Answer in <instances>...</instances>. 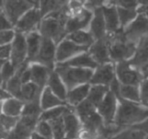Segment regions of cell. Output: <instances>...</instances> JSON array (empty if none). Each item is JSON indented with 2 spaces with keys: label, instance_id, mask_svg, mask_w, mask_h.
Returning <instances> with one entry per match:
<instances>
[{
  "label": "cell",
  "instance_id": "53",
  "mask_svg": "<svg viewBox=\"0 0 148 139\" xmlns=\"http://www.w3.org/2000/svg\"><path fill=\"white\" fill-rule=\"evenodd\" d=\"M29 139H51V138H46L45 137H43L39 134H38V133H36V132H34L31 136L29 137Z\"/></svg>",
  "mask_w": 148,
  "mask_h": 139
},
{
  "label": "cell",
  "instance_id": "4",
  "mask_svg": "<svg viewBox=\"0 0 148 139\" xmlns=\"http://www.w3.org/2000/svg\"><path fill=\"white\" fill-rule=\"evenodd\" d=\"M66 21L50 17H43L38 27V31L42 37L52 40L56 45L65 38Z\"/></svg>",
  "mask_w": 148,
  "mask_h": 139
},
{
  "label": "cell",
  "instance_id": "40",
  "mask_svg": "<svg viewBox=\"0 0 148 139\" xmlns=\"http://www.w3.org/2000/svg\"><path fill=\"white\" fill-rule=\"evenodd\" d=\"M35 132L43 137L53 139L51 126L47 121L39 120L35 126Z\"/></svg>",
  "mask_w": 148,
  "mask_h": 139
},
{
  "label": "cell",
  "instance_id": "17",
  "mask_svg": "<svg viewBox=\"0 0 148 139\" xmlns=\"http://www.w3.org/2000/svg\"><path fill=\"white\" fill-rule=\"evenodd\" d=\"M102 7L94 10V14L88 28V31L95 41L103 39L106 36L105 23Z\"/></svg>",
  "mask_w": 148,
  "mask_h": 139
},
{
  "label": "cell",
  "instance_id": "26",
  "mask_svg": "<svg viewBox=\"0 0 148 139\" xmlns=\"http://www.w3.org/2000/svg\"><path fill=\"white\" fill-rule=\"evenodd\" d=\"M46 86L60 100L66 102L68 90L59 75L54 70L50 74Z\"/></svg>",
  "mask_w": 148,
  "mask_h": 139
},
{
  "label": "cell",
  "instance_id": "25",
  "mask_svg": "<svg viewBox=\"0 0 148 139\" xmlns=\"http://www.w3.org/2000/svg\"><path fill=\"white\" fill-rule=\"evenodd\" d=\"M24 104L19 98L11 96L8 97L2 101V114L14 117H20Z\"/></svg>",
  "mask_w": 148,
  "mask_h": 139
},
{
  "label": "cell",
  "instance_id": "47",
  "mask_svg": "<svg viewBox=\"0 0 148 139\" xmlns=\"http://www.w3.org/2000/svg\"><path fill=\"white\" fill-rule=\"evenodd\" d=\"M110 2L121 5L125 9H134L135 6L137 5V2L134 1H111Z\"/></svg>",
  "mask_w": 148,
  "mask_h": 139
},
{
  "label": "cell",
  "instance_id": "1",
  "mask_svg": "<svg viewBox=\"0 0 148 139\" xmlns=\"http://www.w3.org/2000/svg\"><path fill=\"white\" fill-rule=\"evenodd\" d=\"M118 106L114 124L121 130L139 124L148 118V107L117 97Z\"/></svg>",
  "mask_w": 148,
  "mask_h": 139
},
{
  "label": "cell",
  "instance_id": "19",
  "mask_svg": "<svg viewBox=\"0 0 148 139\" xmlns=\"http://www.w3.org/2000/svg\"><path fill=\"white\" fill-rule=\"evenodd\" d=\"M31 81L43 89L47 85L50 74L53 71L36 63H29Z\"/></svg>",
  "mask_w": 148,
  "mask_h": 139
},
{
  "label": "cell",
  "instance_id": "44",
  "mask_svg": "<svg viewBox=\"0 0 148 139\" xmlns=\"http://www.w3.org/2000/svg\"><path fill=\"white\" fill-rule=\"evenodd\" d=\"M140 99L142 104L148 107V79L145 80L142 85Z\"/></svg>",
  "mask_w": 148,
  "mask_h": 139
},
{
  "label": "cell",
  "instance_id": "23",
  "mask_svg": "<svg viewBox=\"0 0 148 139\" xmlns=\"http://www.w3.org/2000/svg\"><path fill=\"white\" fill-rule=\"evenodd\" d=\"M91 85L86 83L74 87L68 91L66 103L68 105L75 108L85 100L88 94Z\"/></svg>",
  "mask_w": 148,
  "mask_h": 139
},
{
  "label": "cell",
  "instance_id": "5",
  "mask_svg": "<svg viewBox=\"0 0 148 139\" xmlns=\"http://www.w3.org/2000/svg\"><path fill=\"white\" fill-rule=\"evenodd\" d=\"M39 3V1H4L3 12L14 27L27 12Z\"/></svg>",
  "mask_w": 148,
  "mask_h": 139
},
{
  "label": "cell",
  "instance_id": "8",
  "mask_svg": "<svg viewBox=\"0 0 148 139\" xmlns=\"http://www.w3.org/2000/svg\"><path fill=\"white\" fill-rule=\"evenodd\" d=\"M56 47L57 45L52 40L43 37L39 52L32 63L40 64L54 71L56 65Z\"/></svg>",
  "mask_w": 148,
  "mask_h": 139
},
{
  "label": "cell",
  "instance_id": "21",
  "mask_svg": "<svg viewBox=\"0 0 148 139\" xmlns=\"http://www.w3.org/2000/svg\"><path fill=\"white\" fill-rule=\"evenodd\" d=\"M25 38L27 49V60L32 63L39 52L43 37L38 30H36L25 35Z\"/></svg>",
  "mask_w": 148,
  "mask_h": 139
},
{
  "label": "cell",
  "instance_id": "52",
  "mask_svg": "<svg viewBox=\"0 0 148 139\" xmlns=\"http://www.w3.org/2000/svg\"><path fill=\"white\" fill-rule=\"evenodd\" d=\"M138 12L140 13H145L148 17V5H143L139 8Z\"/></svg>",
  "mask_w": 148,
  "mask_h": 139
},
{
  "label": "cell",
  "instance_id": "2",
  "mask_svg": "<svg viewBox=\"0 0 148 139\" xmlns=\"http://www.w3.org/2000/svg\"><path fill=\"white\" fill-rule=\"evenodd\" d=\"M110 57L114 61H123L131 57L135 50V43L128 41L123 28L106 35Z\"/></svg>",
  "mask_w": 148,
  "mask_h": 139
},
{
  "label": "cell",
  "instance_id": "24",
  "mask_svg": "<svg viewBox=\"0 0 148 139\" xmlns=\"http://www.w3.org/2000/svg\"><path fill=\"white\" fill-rule=\"evenodd\" d=\"M57 64H60L69 67L80 68H87L93 70L99 66V65L92 58L88 52L82 53L64 63Z\"/></svg>",
  "mask_w": 148,
  "mask_h": 139
},
{
  "label": "cell",
  "instance_id": "61",
  "mask_svg": "<svg viewBox=\"0 0 148 139\" xmlns=\"http://www.w3.org/2000/svg\"><path fill=\"white\" fill-rule=\"evenodd\" d=\"M145 139H148V136H146V138Z\"/></svg>",
  "mask_w": 148,
  "mask_h": 139
},
{
  "label": "cell",
  "instance_id": "28",
  "mask_svg": "<svg viewBox=\"0 0 148 139\" xmlns=\"http://www.w3.org/2000/svg\"><path fill=\"white\" fill-rule=\"evenodd\" d=\"M43 89H40L32 82L22 85L19 99L24 103L40 100Z\"/></svg>",
  "mask_w": 148,
  "mask_h": 139
},
{
  "label": "cell",
  "instance_id": "15",
  "mask_svg": "<svg viewBox=\"0 0 148 139\" xmlns=\"http://www.w3.org/2000/svg\"><path fill=\"white\" fill-rule=\"evenodd\" d=\"M65 137L70 138H77L82 128V122L72 108L67 111L62 117Z\"/></svg>",
  "mask_w": 148,
  "mask_h": 139
},
{
  "label": "cell",
  "instance_id": "33",
  "mask_svg": "<svg viewBox=\"0 0 148 139\" xmlns=\"http://www.w3.org/2000/svg\"><path fill=\"white\" fill-rule=\"evenodd\" d=\"M74 111L82 122L97 111V107L87 98L74 108Z\"/></svg>",
  "mask_w": 148,
  "mask_h": 139
},
{
  "label": "cell",
  "instance_id": "20",
  "mask_svg": "<svg viewBox=\"0 0 148 139\" xmlns=\"http://www.w3.org/2000/svg\"><path fill=\"white\" fill-rule=\"evenodd\" d=\"M114 78L113 67L111 64H105L98 66L94 71L89 83L91 85H102L111 83Z\"/></svg>",
  "mask_w": 148,
  "mask_h": 139
},
{
  "label": "cell",
  "instance_id": "10",
  "mask_svg": "<svg viewBox=\"0 0 148 139\" xmlns=\"http://www.w3.org/2000/svg\"><path fill=\"white\" fill-rule=\"evenodd\" d=\"M89 47L81 46L65 38L57 45L56 64L64 63L76 56L87 52Z\"/></svg>",
  "mask_w": 148,
  "mask_h": 139
},
{
  "label": "cell",
  "instance_id": "38",
  "mask_svg": "<svg viewBox=\"0 0 148 139\" xmlns=\"http://www.w3.org/2000/svg\"><path fill=\"white\" fill-rule=\"evenodd\" d=\"M16 71V67L10 63L9 60H7L4 62L2 68L1 75L2 87L3 89H5V86L13 76Z\"/></svg>",
  "mask_w": 148,
  "mask_h": 139
},
{
  "label": "cell",
  "instance_id": "32",
  "mask_svg": "<svg viewBox=\"0 0 148 139\" xmlns=\"http://www.w3.org/2000/svg\"><path fill=\"white\" fill-rule=\"evenodd\" d=\"M108 92L109 88L108 86L91 85L87 99L97 108V107L101 103Z\"/></svg>",
  "mask_w": 148,
  "mask_h": 139
},
{
  "label": "cell",
  "instance_id": "50",
  "mask_svg": "<svg viewBox=\"0 0 148 139\" xmlns=\"http://www.w3.org/2000/svg\"><path fill=\"white\" fill-rule=\"evenodd\" d=\"M9 133L4 129L0 122V139H6L8 138Z\"/></svg>",
  "mask_w": 148,
  "mask_h": 139
},
{
  "label": "cell",
  "instance_id": "31",
  "mask_svg": "<svg viewBox=\"0 0 148 139\" xmlns=\"http://www.w3.org/2000/svg\"><path fill=\"white\" fill-rule=\"evenodd\" d=\"M71 108L72 107L68 105H64L43 111L40 115L39 120L50 122L62 118V116Z\"/></svg>",
  "mask_w": 148,
  "mask_h": 139
},
{
  "label": "cell",
  "instance_id": "41",
  "mask_svg": "<svg viewBox=\"0 0 148 139\" xmlns=\"http://www.w3.org/2000/svg\"><path fill=\"white\" fill-rule=\"evenodd\" d=\"M20 117L7 116L3 114L0 115V122L4 129L9 133L16 126Z\"/></svg>",
  "mask_w": 148,
  "mask_h": 139
},
{
  "label": "cell",
  "instance_id": "43",
  "mask_svg": "<svg viewBox=\"0 0 148 139\" xmlns=\"http://www.w3.org/2000/svg\"><path fill=\"white\" fill-rule=\"evenodd\" d=\"M15 36L16 32L14 29L0 31V46L11 44Z\"/></svg>",
  "mask_w": 148,
  "mask_h": 139
},
{
  "label": "cell",
  "instance_id": "16",
  "mask_svg": "<svg viewBox=\"0 0 148 139\" xmlns=\"http://www.w3.org/2000/svg\"><path fill=\"white\" fill-rule=\"evenodd\" d=\"M116 71L120 80L124 84L136 86L142 81V75L130 68L128 62L121 61L117 66Z\"/></svg>",
  "mask_w": 148,
  "mask_h": 139
},
{
  "label": "cell",
  "instance_id": "39",
  "mask_svg": "<svg viewBox=\"0 0 148 139\" xmlns=\"http://www.w3.org/2000/svg\"><path fill=\"white\" fill-rule=\"evenodd\" d=\"M49 122L52 129L53 139H63L65 137V133L62 118Z\"/></svg>",
  "mask_w": 148,
  "mask_h": 139
},
{
  "label": "cell",
  "instance_id": "12",
  "mask_svg": "<svg viewBox=\"0 0 148 139\" xmlns=\"http://www.w3.org/2000/svg\"><path fill=\"white\" fill-rule=\"evenodd\" d=\"M126 39L132 43L140 41L148 35V20L143 14H140L124 31Z\"/></svg>",
  "mask_w": 148,
  "mask_h": 139
},
{
  "label": "cell",
  "instance_id": "30",
  "mask_svg": "<svg viewBox=\"0 0 148 139\" xmlns=\"http://www.w3.org/2000/svg\"><path fill=\"white\" fill-rule=\"evenodd\" d=\"M102 11L105 18L106 27L109 34H113L118 30L119 20L116 10L114 7L102 6Z\"/></svg>",
  "mask_w": 148,
  "mask_h": 139
},
{
  "label": "cell",
  "instance_id": "42",
  "mask_svg": "<svg viewBox=\"0 0 148 139\" xmlns=\"http://www.w3.org/2000/svg\"><path fill=\"white\" fill-rule=\"evenodd\" d=\"M118 12L122 25H125L136 16V12L134 9L118 8Z\"/></svg>",
  "mask_w": 148,
  "mask_h": 139
},
{
  "label": "cell",
  "instance_id": "9",
  "mask_svg": "<svg viewBox=\"0 0 148 139\" xmlns=\"http://www.w3.org/2000/svg\"><path fill=\"white\" fill-rule=\"evenodd\" d=\"M118 100L112 91H109L97 107V112L102 117L105 126L114 125Z\"/></svg>",
  "mask_w": 148,
  "mask_h": 139
},
{
  "label": "cell",
  "instance_id": "29",
  "mask_svg": "<svg viewBox=\"0 0 148 139\" xmlns=\"http://www.w3.org/2000/svg\"><path fill=\"white\" fill-rule=\"evenodd\" d=\"M65 38L81 46L90 47L95 41L88 30H79L68 34Z\"/></svg>",
  "mask_w": 148,
  "mask_h": 139
},
{
  "label": "cell",
  "instance_id": "27",
  "mask_svg": "<svg viewBox=\"0 0 148 139\" xmlns=\"http://www.w3.org/2000/svg\"><path fill=\"white\" fill-rule=\"evenodd\" d=\"M64 105H67L66 103L57 97L48 87L46 86L43 89L40 97V105L42 111Z\"/></svg>",
  "mask_w": 148,
  "mask_h": 139
},
{
  "label": "cell",
  "instance_id": "22",
  "mask_svg": "<svg viewBox=\"0 0 148 139\" xmlns=\"http://www.w3.org/2000/svg\"><path fill=\"white\" fill-rule=\"evenodd\" d=\"M29 62L26 61L16 69L13 76L7 83L5 90L12 97L19 98L21 89L23 85L21 75L24 70L28 66Z\"/></svg>",
  "mask_w": 148,
  "mask_h": 139
},
{
  "label": "cell",
  "instance_id": "60",
  "mask_svg": "<svg viewBox=\"0 0 148 139\" xmlns=\"http://www.w3.org/2000/svg\"><path fill=\"white\" fill-rule=\"evenodd\" d=\"M63 139H78V138H67V137H65Z\"/></svg>",
  "mask_w": 148,
  "mask_h": 139
},
{
  "label": "cell",
  "instance_id": "13",
  "mask_svg": "<svg viewBox=\"0 0 148 139\" xmlns=\"http://www.w3.org/2000/svg\"><path fill=\"white\" fill-rule=\"evenodd\" d=\"M39 119L29 116H21L13 130L9 133V137L14 138H29L35 131Z\"/></svg>",
  "mask_w": 148,
  "mask_h": 139
},
{
  "label": "cell",
  "instance_id": "56",
  "mask_svg": "<svg viewBox=\"0 0 148 139\" xmlns=\"http://www.w3.org/2000/svg\"><path fill=\"white\" fill-rule=\"evenodd\" d=\"M139 3H141L143 5H148V0H143V1H139Z\"/></svg>",
  "mask_w": 148,
  "mask_h": 139
},
{
  "label": "cell",
  "instance_id": "58",
  "mask_svg": "<svg viewBox=\"0 0 148 139\" xmlns=\"http://www.w3.org/2000/svg\"><path fill=\"white\" fill-rule=\"evenodd\" d=\"M6 139H29V138H10L8 137V138Z\"/></svg>",
  "mask_w": 148,
  "mask_h": 139
},
{
  "label": "cell",
  "instance_id": "7",
  "mask_svg": "<svg viewBox=\"0 0 148 139\" xmlns=\"http://www.w3.org/2000/svg\"><path fill=\"white\" fill-rule=\"evenodd\" d=\"M92 16V11L84 6L76 12L70 13L65 24L67 35L76 31L88 30Z\"/></svg>",
  "mask_w": 148,
  "mask_h": 139
},
{
  "label": "cell",
  "instance_id": "3",
  "mask_svg": "<svg viewBox=\"0 0 148 139\" xmlns=\"http://www.w3.org/2000/svg\"><path fill=\"white\" fill-rule=\"evenodd\" d=\"M54 71L59 75L68 91L74 87L89 83L94 70L87 68H80L56 64Z\"/></svg>",
  "mask_w": 148,
  "mask_h": 139
},
{
  "label": "cell",
  "instance_id": "34",
  "mask_svg": "<svg viewBox=\"0 0 148 139\" xmlns=\"http://www.w3.org/2000/svg\"><path fill=\"white\" fill-rule=\"evenodd\" d=\"M68 1H39V10L42 19L64 6Z\"/></svg>",
  "mask_w": 148,
  "mask_h": 139
},
{
  "label": "cell",
  "instance_id": "57",
  "mask_svg": "<svg viewBox=\"0 0 148 139\" xmlns=\"http://www.w3.org/2000/svg\"><path fill=\"white\" fill-rule=\"evenodd\" d=\"M2 101H0V115L2 114Z\"/></svg>",
  "mask_w": 148,
  "mask_h": 139
},
{
  "label": "cell",
  "instance_id": "14",
  "mask_svg": "<svg viewBox=\"0 0 148 139\" xmlns=\"http://www.w3.org/2000/svg\"><path fill=\"white\" fill-rule=\"evenodd\" d=\"M128 63L140 71L145 77H148V35L139 41L135 57Z\"/></svg>",
  "mask_w": 148,
  "mask_h": 139
},
{
  "label": "cell",
  "instance_id": "36",
  "mask_svg": "<svg viewBox=\"0 0 148 139\" xmlns=\"http://www.w3.org/2000/svg\"><path fill=\"white\" fill-rule=\"evenodd\" d=\"M120 96L121 98L126 100L140 103L139 90L135 86L120 85Z\"/></svg>",
  "mask_w": 148,
  "mask_h": 139
},
{
  "label": "cell",
  "instance_id": "11",
  "mask_svg": "<svg viewBox=\"0 0 148 139\" xmlns=\"http://www.w3.org/2000/svg\"><path fill=\"white\" fill-rule=\"evenodd\" d=\"M11 53L9 61L17 69L27 59V49L25 35L16 33L10 44Z\"/></svg>",
  "mask_w": 148,
  "mask_h": 139
},
{
  "label": "cell",
  "instance_id": "55",
  "mask_svg": "<svg viewBox=\"0 0 148 139\" xmlns=\"http://www.w3.org/2000/svg\"><path fill=\"white\" fill-rule=\"evenodd\" d=\"M3 3H4V1H0V12L3 11Z\"/></svg>",
  "mask_w": 148,
  "mask_h": 139
},
{
  "label": "cell",
  "instance_id": "35",
  "mask_svg": "<svg viewBox=\"0 0 148 139\" xmlns=\"http://www.w3.org/2000/svg\"><path fill=\"white\" fill-rule=\"evenodd\" d=\"M147 135L141 130L132 127L125 128L109 139H145Z\"/></svg>",
  "mask_w": 148,
  "mask_h": 139
},
{
  "label": "cell",
  "instance_id": "45",
  "mask_svg": "<svg viewBox=\"0 0 148 139\" xmlns=\"http://www.w3.org/2000/svg\"><path fill=\"white\" fill-rule=\"evenodd\" d=\"M13 25L3 11L0 12V31L13 29Z\"/></svg>",
  "mask_w": 148,
  "mask_h": 139
},
{
  "label": "cell",
  "instance_id": "46",
  "mask_svg": "<svg viewBox=\"0 0 148 139\" xmlns=\"http://www.w3.org/2000/svg\"><path fill=\"white\" fill-rule=\"evenodd\" d=\"M11 53V45H6L0 46V60H9Z\"/></svg>",
  "mask_w": 148,
  "mask_h": 139
},
{
  "label": "cell",
  "instance_id": "48",
  "mask_svg": "<svg viewBox=\"0 0 148 139\" xmlns=\"http://www.w3.org/2000/svg\"><path fill=\"white\" fill-rule=\"evenodd\" d=\"M21 80L23 85L30 82L31 81V72L29 69V64L28 66L24 70L21 75Z\"/></svg>",
  "mask_w": 148,
  "mask_h": 139
},
{
  "label": "cell",
  "instance_id": "54",
  "mask_svg": "<svg viewBox=\"0 0 148 139\" xmlns=\"http://www.w3.org/2000/svg\"><path fill=\"white\" fill-rule=\"evenodd\" d=\"M5 61H3V60H0V86L2 87V82H1V70H2V66H3V64L4 63Z\"/></svg>",
  "mask_w": 148,
  "mask_h": 139
},
{
  "label": "cell",
  "instance_id": "51",
  "mask_svg": "<svg viewBox=\"0 0 148 139\" xmlns=\"http://www.w3.org/2000/svg\"><path fill=\"white\" fill-rule=\"evenodd\" d=\"M9 97H10V96L6 92L5 89L0 90V101H2L4 99Z\"/></svg>",
  "mask_w": 148,
  "mask_h": 139
},
{
  "label": "cell",
  "instance_id": "49",
  "mask_svg": "<svg viewBox=\"0 0 148 139\" xmlns=\"http://www.w3.org/2000/svg\"><path fill=\"white\" fill-rule=\"evenodd\" d=\"M130 127L136 129L144 132L147 136H148V118L142 122L140 123L132 126Z\"/></svg>",
  "mask_w": 148,
  "mask_h": 139
},
{
  "label": "cell",
  "instance_id": "37",
  "mask_svg": "<svg viewBox=\"0 0 148 139\" xmlns=\"http://www.w3.org/2000/svg\"><path fill=\"white\" fill-rule=\"evenodd\" d=\"M42 112L40 105V100L29 102L24 104L21 116H29L39 119Z\"/></svg>",
  "mask_w": 148,
  "mask_h": 139
},
{
  "label": "cell",
  "instance_id": "59",
  "mask_svg": "<svg viewBox=\"0 0 148 139\" xmlns=\"http://www.w3.org/2000/svg\"><path fill=\"white\" fill-rule=\"evenodd\" d=\"M96 139H106V138H103V137H97Z\"/></svg>",
  "mask_w": 148,
  "mask_h": 139
},
{
  "label": "cell",
  "instance_id": "6",
  "mask_svg": "<svg viewBox=\"0 0 148 139\" xmlns=\"http://www.w3.org/2000/svg\"><path fill=\"white\" fill-rule=\"evenodd\" d=\"M39 6V3L29 10L16 23L13 28L16 33L26 35L38 30L42 19Z\"/></svg>",
  "mask_w": 148,
  "mask_h": 139
},
{
  "label": "cell",
  "instance_id": "18",
  "mask_svg": "<svg viewBox=\"0 0 148 139\" xmlns=\"http://www.w3.org/2000/svg\"><path fill=\"white\" fill-rule=\"evenodd\" d=\"M87 52L98 65H102L110 61L109 47L106 36L103 39L95 41Z\"/></svg>",
  "mask_w": 148,
  "mask_h": 139
}]
</instances>
